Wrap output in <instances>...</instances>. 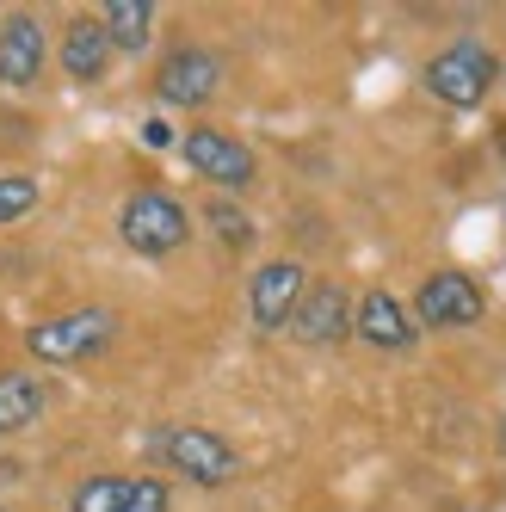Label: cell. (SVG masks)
<instances>
[{
	"label": "cell",
	"instance_id": "1",
	"mask_svg": "<svg viewBox=\"0 0 506 512\" xmlns=\"http://www.w3.org/2000/svg\"><path fill=\"white\" fill-rule=\"evenodd\" d=\"M118 340V315L99 309V303H81V309H62L50 321H38L25 334V352L44 358V364H93L105 358Z\"/></svg>",
	"mask_w": 506,
	"mask_h": 512
},
{
	"label": "cell",
	"instance_id": "2",
	"mask_svg": "<svg viewBox=\"0 0 506 512\" xmlns=\"http://www.w3.org/2000/svg\"><path fill=\"white\" fill-rule=\"evenodd\" d=\"M118 235H124L130 253H142V260H167V253L186 247L192 216H186V204H179L173 192H155V186H149V192H130V198H124Z\"/></svg>",
	"mask_w": 506,
	"mask_h": 512
},
{
	"label": "cell",
	"instance_id": "3",
	"mask_svg": "<svg viewBox=\"0 0 506 512\" xmlns=\"http://www.w3.org/2000/svg\"><path fill=\"white\" fill-rule=\"evenodd\" d=\"M494 75H500V62L476 38H457L426 62V87H432V99H445L451 112H476L488 99V87H494Z\"/></svg>",
	"mask_w": 506,
	"mask_h": 512
},
{
	"label": "cell",
	"instance_id": "4",
	"mask_svg": "<svg viewBox=\"0 0 506 512\" xmlns=\"http://www.w3.org/2000/svg\"><path fill=\"white\" fill-rule=\"evenodd\" d=\"M155 457H161L173 475L198 482V488H223V482H235V469H241V457H235L229 438H216V432H204V426L155 432Z\"/></svg>",
	"mask_w": 506,
	"mask_h": 512
},
{
	"label": "cell",
	"instance_id": "5",
	"mask_svg": "<svg viewBox=\"0 0 506 512\" xmlns=\"http://www.w3.org/2000/svg\"><path fill=\"white\" fill-rule=\"evenodd\" d=\"M179 155H186V167L198 179H210V186H223V192H241L247 179H253V149L247 142H235L229 130H186V142H179Z\"/></svg>",
	"mask_w": 506,
	"mask_h": 512
},
{
	"label": "cell",
	"instance_id": "6",
	"mask_svg": "<svg viewBox=\"0 0 506 512\" xmlns=\"http://www.w3.org/2000/svg\"><path fill=\"white\" fill-rule=\"evenodd\" d=\"M408 315L414 327H469V321H482V284L469 272H432Z\"/></svg>",
	"mask_w": 506,
	"mask_h": 512
},
{
	"label": "cell",
	"instance_id": "7",
	"mask_svg": "<svg viewBox=\"0 0 506 512\" xmlns=\"http://www.w3.org/2000/svg\"><path fill=\"white\" fill-rule=\"evenodd\" d=\"M216 87H223V62H216L210 50H173L161 62V75H155V99L161 105H179V112L210 105Z\"/></svg>",
	"mask_w": 506,
	"mask_h": 512
},
{
	"label": "cell",
	"instance_id": "8",
	"mask_svg": "<svg viewBox=\"0 0 506 512\" xmlns=\"http://www.w3.org/2000/svg\"><path fill=\"white\" fill-rule=\"evenodd\" d=\"M303 290H309V278H303V266L297 260H266L260 272H253V284H247V309H253V327H291V315H297V303H303Z\"/></svg>",
	"mask_w": 506,
	"mask_h": 512
},
{
	"label": "cell",
	"instance_id": "9",
	"mask_svg": "<svg viewBox=\"0 0 506 512\" xmlns=\"http://www.w3.org/2000/svg\"><path fill=\"white\" fill-rule=\"evenodd\" d=\"M291 334L303 346H340L352 334V297H346L340 284H309L297 315H291Z\"/></svg>",
	"mask_w": 506,
	"mask_h": 512
},
{
	"label": "cell",
	"instance_id": "10",
	"mask_svg": "<svg viewBox=\"0 0 506 512\" xmlns=\"http://www.w3.org/2000/svg\"><path fill=\"white\" fill-rule=\"evenodd\" d=\"M44 75V25L38 13L0 19V87H31Z\"/></svg>",
	"mask_w": 506,
	"mask_h": 512
},
{
	"label": "cell",
	"instance_id": "11",
	"mask_svg": "<svg viewBox=\"0 0 506 512\" xmlns=\"http://www.w3.org/2000/svg\"><path fill=\"white\" fill-rule=\"evenodd\" d=\"M352 334L365 346H377V352H408L420 340V327H414L408 303H395L389 290H371V297L352 309Z\"/></svg>",
	"mask_w": 506,
	"mask_h": 512
},
{
	"label": "cell",
	"instance_id": "12",
	"mask_svg": "<svg viewBox=\"0 0 506 512\" xmlns=\"http://www.w3.org/2000/svg\"><path fill=\"white\" fill-rule=\"evenodd\" d=\"M105 68H112V38L99 31V19H75L62 31V75L93 87V81H105Z\"/></svg>",
	"mask_w": 506,
	"mask_h": 512
},
{
	"label": "cell",
	"instance_id": "13",
	"mask_svg": "<svg viewBox=\"0 0 506 512\" xmlns=\"http://www.w3.org/2000/svg\"><path fill=\"white\" fill-rule=\"evenodd\" d=\"M99 31L112 38V50L136 56L142 44H149V31H155V0H105V7H99Z\"/></svg>",
	"mask_w": 506,
	"mask_h": 512
},
{
	"label": "cell",
	"instance_id": "14",
	"mask_svg": "<svg viewBox=\"0 0 506 512\" xmlns=\"http://www.w3.org/2000/svg\"><path fill=\"white\" fill-rule=\"evenodd\" d=\"M38 414H44V383L31 371H0V438L25 432Z\"/></svg>",
	"mask_w": 506,
	"mask_h": 512
},
{
	"label": "cell",
	"instance_id": "15",
	"mask_svg": "<svg viewBox=\"0 0 506 512\" xmlns=\"http://www.w3.org/2000/svg\"><path fill=\"white\" fill-rule=\"evenodd\" d=\"M124 488H130L124 475H87L68 506H75V512H118L124 506Z\"/></svg>",
	"mask_w": 506,
	"mask_h": 512
},
{
	"label": "cell",
	"instance_id": "16",
	"mask_svg": "<svg viewBox=\"0 0 506 512\" xmlns=\"http://www.w3.org/2000/svg\"><path fill=\"white\" fill-rule=\"evenodd\" d=\"M38 210V179L25 173H0V223H19V216Z\"/></svg>",
	"mask_w": 506,
	"mask_h": 512
},
{
	"label": "cell",
	"instance_id": "17",
	"mask_svg": "<svg viewBox=\"0 0 506 512\" xmlns=\"http://www.w3.org/2000/svg\"><path fill=\"white\" fill-rule=\"evenodd\" d=\"M167 506H173V494H167L161 475H136V482L124 488V506L118 512H167Z\"/></svg>",
	"mask_w": 506,
	"mask_h": 512
},
{
	"label": "cell",
	"instance_id": "18",
	"mask_svg": "<svg viewBox=\"0 0 506 512\" xmlns=\"http://www.w3.org/2000/svg\"><path fill=\"white\" fill-rule=\"evenodd\" d=\"M210 229L223 235V241H229L235 253H241V247L253 241V223L241 216V204H229V198H216V204H210Z\"/></svg>",
	"mask_w": 506,
	"mask_h": 512
},
{
	"label": "cell",
	"instance_id": "19",
	"mask_svg": "<svg viewBox=\"0 0 506 512\" xmlns=\"http://www.w3.org/2000/svg\"><path fill=\"white\" fill-rule=\"evenodd\" d=\"M0 512H7V506H0Z\"/></svg>",
	"mask_w": 506,
	"mask_h": 512
}]
</instances>
